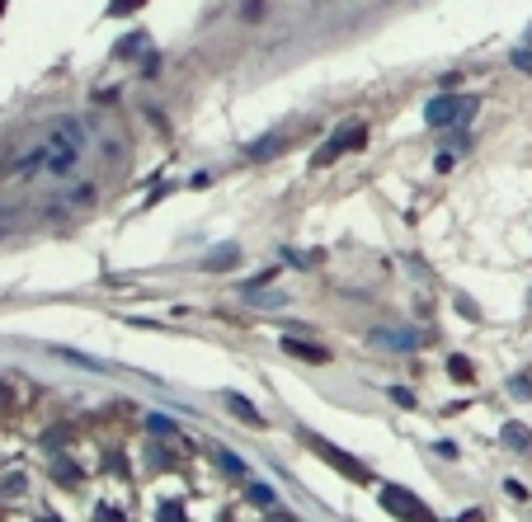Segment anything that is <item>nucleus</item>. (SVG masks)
<instances>
[{"mask_svg":"<svg viewBox=\"0 0 532 522\" xmlns=\"http://www.w3.org/2000/svg\"><path fill=\"white\" fill-rule=\"evenodd\" d=\"M301 443L311 447V452H316V457H320V461H330V466H335V471H339V475H349V480H358V485H368V480H372V475H368V466H363V461H353V457H349V452H339V447H335V443H325L320 433H301Z\"/></svg>","mask_w":532,"mask_h":522,"instance_id":"nucleus-2","label":"nucleus"},{"mask_svg":"<svg viewBox=\"0 0 532 522\" xmlns=\"http://www.w3.org/2000/svg\"><path fill=\"white\" fill-rule=\"evenodd\" d=\"M217 461L226 466L231 475H245V466H240V457H231V452H217Z\"/></svg>","mask_w":532,"mask_h":522,"instance_id":"nucleus-20","label":"nucleus"},{"mask_svg":"<svg viewBox=\"0 0 532 522\" xmlns=\"http://www.w3.org/2000/svg\"><path fill=\"white\" fill-rule=\"evenodd\" d=\"M47 146H52V151H47V165H43V170L52 174V179H66V174H71V170L80 165V156H85L80 146L62 142V137H47Z\"/></svg>","mask_w":532,"mask_h":522,"instance_id":"nucleus-4","label":"nucleus"},{"mask_svg":"<svg viewBox=\"0 0 532 522\" xmlns=\"http://www.w3.org/2000/svg\"><path fill=\"white\" fill-rule=\"evenodd\" d=\"M368 142V127H349V132H335L320 151H316V165H330V160L349 156V151H358V146Z\"/></svg>","mask_w":532,"mask_h":522,"instance_id":"nucleus-5","label":"nucleus"},{"mask_svg":"<svg viewBox=\"0 0 532 522\" xmlns=\"http://www.w3.org/2000/svg\"><path fill=\"white\" fill-rule=\"evenodd\" d=\"M52 137H62V142L80 146V151L90 146V132H85V123H80V118H57V123H52Z\"/></svg>","mask_w":532,"mask_h":522,"instance_id":"nucleus-6","label":"nucleus"},{"mask_svg":"<svg viewBox=\"0 0 532 522\" xmlns=\"http://www.w3.org/2000/svg\"><path fill=\"white\" fill-rule=\"evenodd\" d=\"M372 344H382V348H415L420 344V334H396V330H372Z\"/></svg>","mask_w":532,"mask_h":522,"instance_id":"nucleus-9","label":"nucleus"},{"mask_svg":"<svg viewBox=\"0 0 532 522\" xmlns=\"http://www.w3.org/2000/svg\"><path fill=\"white\" fill-rule=\"evenodd\" d=\"M283 353H292V358H301V363H330V353H325V348L301 344V339H283Z\"/></svg>","mask_w":532,"mask_h":522,"instance_id":"nucleus-7","label":"nucleus"},{"mask_svg":"<svg viewBox=\"0 0 532 522\" xmlns=\"http://www.w3.org/2000/svg\"><path fill=\"white\" fill-rule=\"evenodd\" d=\"M240 15H245V19H259V15H264V0H245V5H240Z\"/></svg>","mask_w":532,"mask_h":522,"instance_id":"nucleus-23","label":"nucleus"},{"mask_svg":"<svg viewBox=\"0 0 532 522\" xmlns=\"http://www.w3.org/2000/svg\"><path fill=\"white\" fill-rule=\"evenodd\" d=\"M476 104H481V99H457L453 90H448V95H439V99H429V109H424V123L434 127V132H439V127H467V118L471 113H476Z\"/></svg>","mask_w":532,"mask_h":522,"instance_id":"nucleus-1","label":"nucleus"},{"mask_svg":"<svg viewBox=\"0 0 532 522\" xmlns=\"http://www.w3.org/2000/svg\"><path fill=\"white\" fill-rule=\"evenodd\" d=\"M235 259H240V250H235V245H226V250H212V254H207L203 269H231Z\"/></svg>","mask_w":532,"mask_h":522,"instance_id":"nucleus-11","label":"nucleus"},{"mask_svg":"<svg viewBox=\"0 0 532 522\" xmlns=\"http://www.w3.org/2000/svg\"><path fill=\"white\" fill-rule=\"evenodd\" d=\"M47 522H52V518H47Z\"/></svg>","mask_w":532,"mask_h":522,"instance_id":"nucleus-26","label":"nucleus"},{"mask_svg":"<svg viewBox=\"0 0 532 522\" xmlns=\"http://www.w3.org/2000/svg\"><path fill=\"white\" fill-rule=\"evenodd\" d=\"M226 410H231L235 419H245V424H254V428L264 424V414L254 410V405H250V400H245V396H235V391H226Z\"/></svg>","mask_w":532,"mask_h":522,"instance_id":"nucleus-8","label":"nucleus"},{"mask_svg":"<svg viewBox=\"0 0 532 522\" xmlns=\"http://www.w3.org/2000/svg\"><path fill=\"white\" fill-rule=\"evenodd\" d=\"M146 424H151V428H156V433H160V438H170V433H174V424H170V419H160V414H151V419H146Z\"/></svg>","mask_w":532,"mask_h":522,"instance_id":"nucleus-21","label":"nucleus"},{"mask_svg":"<svg viewBox=\"0 0 532 522\" xmlns=\"http://www.w3.org/2000/svg\"><path fill=\"white\" fill-rule=\"evenodd\" d=\"M0 405H10V391H5V386H0Z\"/></svg>","mask_w":532,"mask_h":522,"instance_id":"nucleus-25","label":"nucleus"},{"mask_svg":"<svg viewBox=\"0 0 532 522\" xmlns=\"http://www.w3.org/2000/svg\"><path fill=\"white\" fill-rule=\"evenodd\" d=\"M160 522H184V518H179V513H160Z\"/></svg>","mask_w":532,"mask_h":522,"instance_id":"nucleus-24","label":"nucleus"},{"mask_svg":"<svg viewBox=\"0 0 532 522\" xmlns=\"http://www.w3.org/2000/svg\"><path fill=\"white\" fill-rule=\"evenodd\" d=\"M146 0H109V15H137Z\"/></svg>","mask_w":532,"mask_h":522,"instance_id":"nucleus-14","label":"nucleus"},{"mask_svg":"<svg viewBox=\"0 0 532 522\" xmlns=\"http://www.w3.org/2000/svg\"><path fill=\"white\" fill-rule=\"evenodd\" d=\"M382 504L391 508V513H396L401 522H434V513H429V508H424L420 499H415V494L396 490V485H387V490H382Z\"/></svg>","mask_w":532,"mask_h":522,"instance_id":"nucleus-3","label":"nucleus"},{"mask_svg":"<svg viewBox=\"0 0 532 522\" xmlns=\"http://www.w3.org/2000/svg\"><path fill=\"white\" fill-rule=\"evenodd\" d=\"M391 400L401 405V410H415V391H406V386H396V391H391Z\"/></svg>","mask_w":532,"mask_h":522,"instance_id":"nucleus-18","label":"nucleus"},{"mask_svg":"<svg viewBox=\"0 0 532 522\" xmlns=\"http://www.w3.org/2000/svg\"><path fill=\"white\" fill-rule=\"evenodd\" d=\"M57 480H62V485H71V480H80V471L71 466V461H57Z\"/></svg>","mask_w":532,"mask_h":522,"instance_id":"nucleus-19","label":"nucleus"},{"mask_svg":"<svg viewBox=\"0 0 532 522\" xmlns=\"http://www.w3.org/2000/svg\"><path fill=\"white\" fill-rule=\"evenodd\" d=\"M509 391H514V396H518V400H528V396H532V381H523V377H514V381H509Z\"/></svg>","mask_w":532,"mask_h":522,"instance_id":"nucleus-22","label":"nucleus"},{"mask_svg":"<svg viewBox=\"0 0 532 522\" xmlns=\"http://www.w3.org/2000/svg\"><path fill=\"white\" fill-rule=\"evenodd\" d=\"M283 137L278 132H268V137H259V142H250V160H264V156H278Z\"/></svg>","mask_w":532,"mask_h":522,"instance_id":"nucleus-10","label":"nucleus"},{"mask_svg":"<svg viewBox=\"0 0 532 522\" xmlns=\"http://www.w3.org/2000/svg\"><path fill=\"white\" fill-rule=\"evenodd\" d=\"M94 203V184H80V189H71V207H90Z\"/></svg>","mask_w":532,"mask_h":522,"instance_id":"nucleus-15","label":"nucleus"},{"mask_svg":"<svg viewBox=\"0 0 532 522\" xmlns=\"http://www.w3.org/2000/svg\"><path fill=\"white\" fill-rule=\"evenodd\" d=\"M448 372H453L457 381H471V363L467 358H448Z\"/></svg>","mask_w":532,"mask_h":522,"instance_id":"nucleus-16","label":"nucleus"},{"mask_svg":"<svg viewBox=\"0 0 532 522\" xmlns=\"http://www.w3.org/2000/svg\"><path fill=\"white\" fill-rule=\"evenodd\" d=\"M245 494H250V504H259V508H273V504H278V494L268 490V485H259V480H254Z\"/></svg>","mask_w":532,"mask_h":522,"instance_id":"nucleus-13","label":"nucleus"},{"mask_svg":"<svg viewBox=\"0 0 532 522\" xmlns=\"http://www.w3.org/2000/svg\"><path fill=\"white\" fill-rule=\"evenodd\" d=\"M509 62H514L518 71H528V76H532V48H514V57H509Z\"/></svg>","mask_w":532,"mask_h":522,"instance_id":"nucleus-17","label":"nucleus"},{"mask_svg":"<svg viewBox=\"0 0 532 522\" xmlns=\"http://www.w3.org/2000/svg\"><path fill=\"white\" fill-rule=\"evenodd\" d=\"M504 443L518 447V452H532V438H528V428H523V424H509V428H504Z\"/></svg>","mask_w":532,"mask_h":522,"instance_id":"nucleus-12","label":"nucleus"}]
</instances>
